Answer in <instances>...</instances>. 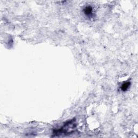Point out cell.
<instances>
[{
  "instance_id": "obj_3",
  "label": "cell",
  "mask_w": 138,
  "mask_h": 138,
  "mask_svg": "<svg viewBox=\"0 0 138 138\" xmlns=\"http://www.w3.org/2000/svg\"><path fill=\"white\" fill-rule=\"evenodd\" d=\"M130 85V82H126L125 83H123V84L122 85L121 89L123 91H126L127 90L129 86Z\"/></svg>"
},
{
  "instance_id": "obj_1",
  "label": "cell",
  "mask_w": 138,
  "mask_h": 138,
  "mask_svg": "<svg viewBox=\"0 0 138 138\" xmlns=\"http://www.w3.org/2000/svg\"><path fill=\"white\" fill-rule=\"evenodd\" d=\"M75 121L74 120H72L66 122V123L61 127V128L57 129L56 132H54V134L57 135V134L60 133H68L70 134L71 133L70 131H69L70 129H75L76 127V125L74 123Z\"/></svg>"
},
{
  "instance_id": "obj_2",
  "label": "cell",
  "mask_w": 138,
  "mask_h": 138,
  "mask_svg": "<svg viewBox=\"0 0 138 138\" xmlns=\"http://www.w3.org/2000/svg\"><path fill=\"white\" fill-rule=\"evenodd\" d=\"M84 13L86 16H92L93 13V8L91 6H86L84 9Z\"/></svg>"
}]
</instances>
